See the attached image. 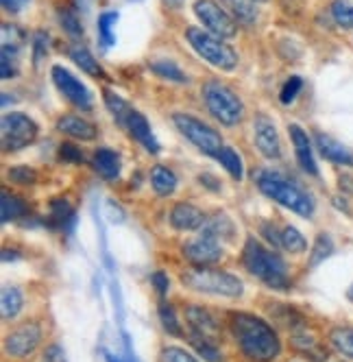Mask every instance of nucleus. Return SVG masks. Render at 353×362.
<instances>
[{
	"mask_svg": "<svg viewBox=\"0 0 353 362\" xmlns=\"http://www.w3.org/2000/svg\"><path fill=\"white\" fill-rule=\"evenodd\" d=\"M232 332L240 345L242 354L253 362H273L282 351V343L277 339L275 329L260 317L234 313L232 315Z\"/></svg>",
	"mask_w": 353,
	"mask_h": 362,
	"instance_id": "1",
	"label": "nucleus"
},
{
	"mask_svg": "<svg viewBox=\"0 0 353 362\" xmlns=\"http://www.w3.org/2000/svg\"><path fill=\"white\" fill-rule=\"evenodd\" d=\"M242 262H244L246 271L251 275H256L258 279H262L266 286L280 288V291L290 288L288 269H286V262L282 260V255L270 251V249H266L256 238H249L244 243Z\"/></svg>",
	"mask_w": 353,
	"mask_h": 362,
	"instance_id": "2",
	"label": "nucleus"
},
{
	"mask_svg": "<svg viewBox=\"0 0 353 362\" xmlns=\"http://www.w3.org/2000/svg\"><path fill=\"white\" fill-rule=\"evenodd\" d=\"M256 181H258V188L275 203L297 212L299 216L314 214V201L310 199V194L306 190H301L297 184H292L284 175L273 173V170H260L256 175Z\"/></svg>",
	"mask_w": 353,
	"mask_h": 362,
	"instance_id": "3",
	"label": "nucleus"
},
{
	"mask_svg": "<svg viewBox=\"0 0 353 362\" xmlns=\"http://www.w3.org/2000/svg\"><path fill=\"white\" fill-rule=\"evenodd\" d=\"M181 281L196 293H208V295H218V297H240L244 291L242 281L236 275L216 271V269H205V267L186 271L181 275Z\"/></svg>",
	"mask_w": 353,
	"mask_h": 362,
	"instance_id": "4",
	"label": "nucleus"
},
{
	"mask_svg": "<svg viewBox=\"0 0 353 362\" xmlns=\"http://www.w3.org/2000/svg\"><path fill=\"white\" fill-rule=\"evenodd\" d=\"M201 94H203V100H205L210 114L218 122H222L227 127H234L242 120L244 105L229 86H225L220 81H208L203 86V90H201Z\"/></svg>",
	"mask_w": 353,
	"mask_h": 362,
	"instance_id": "5",
	"label": "nucleus"
},
{
	"mask_svg": "<svg viewBox=\"0 0 353 362\" xmlns=\"http://www.w3.org/2000/svg\"><path fill=\"white\" fill-rule=\"evenodd\" d=\"M186 37L190 42V46L196 50V53L203 57L208 64H212L214 68L220 70H234L238 66V55L232 46H227L225 42H220V37L212 35L210 31L190 27L186 31Z\"/></svg>",
	"mask_w": 353,
	"mask_h": 362,
	"instance_id": "6",
	"label": "nucleus"
},
{
	"mask_svg": "<svg viewBox=\"0 0 353 362\" xmlns=\"http://www.w3.org/2000/svg\"><path fill=\"white\" fill-rule=\"evenodd\" d=\"M172 122L174 127L179 129V134L186 136L201 153L205 155H218V151L222 148V138L218 132H214V129L210 124H205L203 120H198L190 114H174L172 116Z\"/></svg>",
	"mask_w": 353,
	"mask_h": 362,
	"instance_id": "7",
	"label": "nucleus"
},
{
	"mask_svg": "<svg viewBox=\"0 0 353 362\" xmlns=\"http://www.w3.org/2000/svg\"><path fill=\"white\" fill-rule=\"evenodd\" d=\"M194 13L205 24V29L220 40H229L238 33V22L232 18L229 11L214 3V0H196Z\"/></svg>",
	"mask_w": 353,
	"mask_h": 362,
	"instance_id": "8",
	"label": "nucleus"
},
{
	"mask_svg": "<svg viewBox=\"0 0 353 362\" xmlns=\"http://www.w3.org/2000/svg\"><path fill=\"white\" fill-rule=\"evenodd\" d=\"M0 136H3V148L5 151H18L29 146L37 138V124L24 114L11 112L3 116L0 122Z\"/></svg>",
	"mask_w": 353,
	"mask_h": 362,
	"instance_id": "9",
	"label": "nucleus"
},
{
	"mask_svg": "<svg viewBox=\"0 0 353 362\" xmlns=\"http://www.w3.org/2000/svg\"><path fill=\"white\" fill-rule=\"evenodd\" d=\"M40 341H42V327L35 321H27L7 334L5 349L13 358H27L37 349Z\"/></svg>",
	"mask_w": 353,
	"mask_h": 362,
	"instance_id": "10",
	"label": "nucleus"
},
{
	"mask_svg": "<svg viewBox=\"0 0 353 362\" xmlns=\"http://www.w3.org/2000/svg\"><path fill=\"white\" fill-rule=\"evenodd\" d=\"M50 74H53V81H55L57 90L72 103V105H77L79 110H90L92 107L90 90L70 70H66L64 66H53Z\"/></svg>",
	"mask_w": 353,
	"mask_h": 362,
	"instance_id": "11",
	"label": "nucleus"
},
{
	"mask_svg": "<svg viewBox=\"0 0 353 362\" xmlns=\"http://www.w3.org/2000/svg\"><path fill=\"white\" fill-rule=\"evenodd\" d=\"M184 255L194 267H210V264H216L222 257V243L201 231L198 238L184 245Z\"/></svg>",
	"mask_w": 353,
	"mask_h": 362,
	"instance_id": "12",
	"label": "nucleus"
},
{
	"mask_svg": "<svg viewBox=\"0 0 353 362\" xmlns=\"http://www.w3.org/2000/svg\"><path fill=\"white\" fill-rule=\"evenodd\" d=\"M253 138H256L258 151L264 158L277 160L282 155V142H280V136H277V127L268 116L260 114L253 120Z\"/></svg>",
	"mask_w": 353,
	"mask_h": 362,
	"instance_id": "13",
	"label": "nucleus"
},
{
	"mask_svg": "<svg viewBox=\"0 0 353 362\" xmlns=\"http://www.w3.org/2000/svg\"><path fill=\"white\" fill-rule=\"evenodd\" d=\"M186 319H188V325L192 329V334H198L203 336V339H210L216 343V336H218V323L214 319V315L210 310L201 308V305H190L186 310Z\"/></svg>",
	"mask_w": 353,
	"mask_h": 362,
	"instance_id": "14",
	"label": "nucleus"
},
{
	"mask_svg": "<svg viewBox=\"0 0 353 362\" xmlns=\"http://www.w3.org/2000/svg\"><path fill=\"white\" fill-rule=\"evenodd\" d=\"M170 223L179 231H194L205 225V214L190 203H176L170 210Z\"/></svg>",
	"mask_w": 353,
	"mask_h": 362,
	"instance_id": "15",
	"label": "nucleus"
},
{
	"mask_svg": "<svg viewBox=\"0 0 353 362\" xmlns=\"http://www.w3.org/2000/svg\"><path fill=\"white\" fill-rule=\"evenodd\" d=\"M129 129V134L148 151V153H160V142L157 138L153 136V132H150V124L148 120L138 112V110H131L129 112V118H127V124H124Z\"/></svg>",
	"mask_w": 353,
	"mask_h": 362,
	"instance_id": "16",
	"label": "nucleus"
},
{
	"mask_svg": "<svg viewBox=\"0 0 353 362\" xmlns=\"http://www.w3.org/2000/svg\"><path fill=\"white\" fill-rule=\"evenodd\" d=\"M290 138H292L294 153H297V160H299L301 168H304L306 173H310V175H318V166L314 162L312 144H310L308 134L299 124H290Z\"/></svg>",
	"mask_w": 353,
	"mask_h": 362,
	"instance_id": "17",
	"label": "nucleus"
},
{
	"mask_svg": "<svg viewBox=\"0 0 353 362\" xmlns=\"http://www.w3.org/2000/svg\"><path fill=\"white\" fill-rule=\"evenodd\" d=\"M314 140L325 160H330L332 164H340V166H353V153L347 146H342L338 140H334L327 134H316Z\"/></svg>",
	"mask_w": 353,
	"mask_h": 362,
	"instance_id": "18",
	"label": "nucleus"
},
{
	"mask_svg": "<svg viewBox=\"0 0 353 362\" xmlns=\"http://www.w3.org/2000/svg\"><path fill=\"white\" fill-rule=\"evenodd\" d=\"M57 129L74 140H94L96 138V127L79 116H64L57 122Z\"/></svg>",
	"mask_w": 353,
	"mask_h": 362,
	"instance_id": "19",
	"label": "nucleus"
},
{
	"mask_svg": "<svg viewBox=\"0 0 353 362\" xmlns=\"http://www.w3.org/2000/svg\"><path fill=\"white\" fill-rule=\"evenodd\" d=\"M74 221H77V214H74V208L66 199H55L50 203V227H57L66 231V234H72Z\"/></svg>",
	"mask_w": 353,
	"mask_h": 362,
	"instance_id": "20",
	"label": "nucleus"
},
{
	"mask_svg": "<svg viewBox=\"0 0 353 362\" xmlns=\"http://www.w3.org/2000/svg\"><path fill=\"white\" fill-rule=\"evenodd\" d=\"M222 5L232 13V18L244 24V27H251V24H256L258 20L256 0H222Z\"/></svg>",
	"mask_w": 353,
	"mask_h": 362,
	"instance_id": "21",
	"label": "nucleus"
},
{
	"mask_svg": "<svg viewBox=\"0 0 353 362\" xmlns=\"http://www.w3.org/2000/svg\"><path fill=\"white\" fill-rule=\"evenodd\" d=\"M92 164H94V170L105 179H116L120 175V158L109 148H98Z\"/></svg>",
	"mask_w": 353,
	"mask_h": 362,
	"instance_id": "22",
	"label": "nucleus"
},
{
	"mask_svg": "<svg viewBox=\"0 0 353 362\" xmlns=\"http://www.w3.org/2000/svg\"><path fill=\"white\" fill-rule=\"evenodd\" d=\"M70 59L77 64L83 72H88V74H92V76H105V72H103V68L98 66V62L92 57V53L90 50L83 46V44H74L72 48H70Z\"/></svg>",
	"mask_w": 353,
	"mask_h": 362,
	"instance_id": "23",
	"label": "nucleus"
},
{
	"mask_svg": "<svg viewBox=\"0 0 353 362\" xmlns=\"http://www.w3.org/2000/svg\"><path fill=\"white\" fill-rule=\"evenodd\" d=\"M150 184H153V190L162 197H168L174 192L176 188V177L172 170H168L166 166H155L153 173H150Z\"/></svg>",
	"mask_w": 353,
	"mask_h": 362,
	"instance_id": "24",
	"label": "nucleus"
},
{
	"mask_svg": "<svg viewBox=\"0 0 353 362\" xmlns=\"http://www.w3.org/2000/svg\"><path fill=\"white\" fill-rule=\"evenodd\" d=\"M292 343H294V347H297L299 351H304V354H308V356H314L316 362H321V360L327 358V351L318 345V341L314 339V336H308L306 329H297Z\"/></svg>",
	"mask_w": 353,
	"mask_h": 362,
	"instance_id": "25",
	"label": "nucleus"
},
{
	"mask_svg": "<svg viewBox=\"0 0 353 362\" xmlns=\"http://www.w3.org/2000/svg\"><path fill=\"white\" fill-rule=\"evenodd\" d=\"M0 214H3V223L22 218L24 214H27V203L16 194L3 192V199H0Z\"/></svg>",
	"mask_w": 353,
	"mask_h": 362,
	"instance_id": "26",
	"label": "nucleus"
},
{
	"mask_svg": "<svg viewBox=\"0 0 353 362\" xmlns=\"http://www.w3.org/2000/svg\"><path fill=\"white\" fill-rule=\"evenodd\" d=\"M22 303H24V297H22L20 288H16V286H5V288H3V301H0V308H3V319H5V321L16 319L18 313L22 310Z\"/></svg>",
	"mask_w": 353,
	"mask_h": 362,
	"instance_id": "27",
	"label": "nucleus"
},
{
	"mask_svg": "<svg viewBox=\"0 0 353 362\" xmlns=\"http://www.w3.org/2000/svg\"><path fill=\"white\" fill-rule=\"evenodd\" d=\"M203 234H210V236L218 238L220 243L222 240H232V236H234V225H232V221L227 218L225 214H218L212 221H205Z\"/></svg>",
	"mask_w": 353,
	"mask_h": 362,
	"instance_id": "28",
	"label": "nucleus"
},
{
	"mask_svg": "<svg viewBox=\"0 0 353 362\" xmlns=\"http://www.w3.org/2000/svg\"><path fill=\"white\" fill-rule=\"evenodd\" d=\"M150 70H153L157 76H162V79H168V81H174V83H186L188 81V76L184 74V70L170 59L153 62V64H150Z\"/></svg>",
	"mask_w": 353,
	"mask_h": 362,
	"instance_id": "29",
	"label": "nucleus"
},
{
	"mask_svg": "<svg viewBox=\"0 0 353 362\" xmlns=\"http://www.w3.org/2000/svg\"><path fill=\"white\" fill-rule=\"evenodd\" d=\"M330 341L342 356L353 360V327H334L330 332Z\"/></svg>",
	"mask_w": 353,
	"mask_h": 362,
	"instance_id": "30",
	"label": "nucleus"
},
{
	"mask_svg": "<svg viewBox=\"0 0 353 362\" xmlns=\"http://www.w3.org/2000/svg\"><path fill=\"white\" fill-rule=\"evenodd\" d=\"M116 20H118L116 11H105V13H100V18H98V40L105 48H112L116 44V37H114Z\"/></svg>",
	"mask_w": 353,
	"mask_h": 362,
	"instance_id": "31",
	"label": "nucleus"
},
{
	"mask_svg": "<svg viewBox=\"0 0 353 362\" xmlns=\"http://www.w3.org/2000/svg\"><path fill=\"white\" fill-rule=\"evenodd\" d=\"M216 160L229 170V175L236 179V181H240L242 179V160H240V155L232 148V146H222L220 151H218V155H216Z\"/></svg>",
	"mask_w": 353,
	"mask_h": 362,
	"instance_id": "32",
	"label": "nucleus"
},
{
	"mask_svg": "<svg viewBox=\"0 0 353 362\" xmlns=\"http://www.w3.org/2000/svg\"><path fill=\"white\" fill-rule=\"evenodd\" d=\"M105 105L109 107V112H112V116L124 127L127 124V118H129V112L133 110V107H129V103L127 100H122L118 94H114V92H105Z\"/></svg>",
	"mask_w": 353,
	"mask_h": 362,
	"instance_id": "33",
	"label": "nucleus"
},
{
	"mask_svg": "<svg viewBox=\"0 0 353 362\" xmlns=\"http://www.w3.org/2000/svg\"><path fill=\"white\" fill-rule=\"evenodd\" d=\"M190 343L196 347L198 354H203V358L208 362H222V354L216 349V343L210 341V339H203V336H198V334H192L190 332Z\"/></svg>",
	"mask_w": 353,
	"mask_h": 362,
	"instance_id": "34",
	"label": "nucleus"
},
{
	"mask_svg": "<svg viewBox=\"0 0 353 362\" xmlns=\"http://www.w3.org/2000/svg\"><path fill=\"white\" fill-rule=\"evenodd\" d=\"M282 247L288 249L290 253H301V251H306L308 243H306L304 234H301V231H299L297 227L288 225V227H284V231H282Z\"/></svg>",
	"mask_w": 353,
	"mask_h": 362,
	"instance_id": "35",
	"label": "nucleus"
},
{
	"mask_svg": "<svg viewBox=\"0 0 353 362\" xmlns=\"http://www.w3.org/2000/svg\"><path fill=\"white\" fill-rule=\"evenodd\" d=\"M334 251V243L327 234H318L316 236V243H314V249H312V257H310V267H318L323 260L332 255Z\"/></svg>",
	"mask_w": 353,
	"mask_h": 362,
	"instance_id": "36",
	"label": "nucleus"
},
{
	"mask_svg": "<svg viewBox=\"0 0 353 362\" xmlns=\"http://www.w3.org/2000/svg\"><path fill=\"white\" fill-rule=\"evenodd\" d=\"M332 16L338 27L351 29L353 27V5L349 0H334L332 3Z\"/></svg>",
	"mask_w": 353,
	"mask_h": 362,
	"instance_id": "37",
	"label": "nucleus"
},
{
	"mask_svg": "<svg viewBox=\"0 0 353 362\" xmlns=\"http://www.w3.org/2000/svg\"><path fill=\"white\" fill-rule=\"evenodd\" d=\"M160 321H162V327L172 334V336H181L184 329L179 325V321H176V315H174V308L168 305V303H162L160 305Z\"/></svg>",
	"mask_w": 353,
	"mask_h": 362,
	"instance_id": "38",
	"label": "nucleus"
},
{
	"mask_svg": "<svg viewBox=\"0 0 353 362\" xmlns=\"http://www.w3.org/2000/svg\"><path fill=\"white\" fill-rule=\"evenodd\" d=\"M59 22L66 33H70L72 37H81L83 35V27L81 22L77 18V13H74L72 9H59Z\"/></svg>",
	"mask_w": 353,
	"mask_h": 362,
	"instance_id": "39",
	"label": "nucleus"
},
{
	"mask_svg": "<svg viewBox=\"0 0 353 362\" xmlns=\"http://www.w3.org/2000/svg\"><path fill=\"white\" fill-rule=\"evenodd\" d=\"M0 66H3V79H13L18 72V50L3 46V59H0Z\"/></svg>",
	"mask_w": 353,
	"mask_h": 362,
	"instance_id": "40",
	"label": "nucleus"
},
{
	"mask_svg": "<svg viewBox=\"0 0 353 362\" xmlns=\"http://www.w3.org/2000/svg\"><path fill=\"white\" fill-rule=\"evenodd\" d=\"M9 179L16 181V184H22V186H31L37 181V173L29 166H16L9 170Z\"/></svg>",
	"mask_w": 353,
	"mask_h": 362,
	"instance_id": "41",
	"label": "nucleus"
},
{
	"mask_svg": "<svg viewBox=\"0 0 353 362\" xmlns=\"http://www.w3.org/2000/svg\"><path fill=\"white\" fill-rule=\"evenodd\" d=\"M301 88H304V81H301V76H290V79L284 83L282 96H280L284 105H290V103L297 98V94L301 92Z\"/></svg>",
	"mask_w": 353,
	"mask_h": 362,
	"instance_id": "42",
	"label": "nucleus"
},
{
	"mask_svg": "<svg viewBox=\"0 0 353 362\" xmlns=\"http://www.w3.org/2000/svg\"><path fill=\"white\" fill-rule=\"evenodd\" d=\"M162 362H198V360L181 347H166L162 351Z\"/></svg>",
	"mask_w": 353,
	"mask_h": 362,
	"instance_id": "43",
	"label": "nucleus"
},
{
	"mask_svg": "<svg viewBox=\"0 0 353 362\" xmlns=\"http://www.w3.org/2000/svg\"><path fill=\"white\" fill-rule=\"evenodd\" d=\"M59 155H61V160L68 162V164H81L83 162V153L77 146H74V144H70V142L61 144Z\"/></svg>",
	"mask_w": 353,
	"mask_h": 362,
	"instance_id": "44",
	"label": "nucleus"
},
{
	"mask_svg": "<svg viewBox=\"0 0 353 362\" xmlns=\"http://www.w3.org/2000/svg\"><path fill=\"white\" fill-rule=\"evenodd\" d=\"M46 50H48V35L35 33V40H33V62L35 64L42 62V57L46 55Z\"/></svg>",
	"mask_w": 353,
	"mask_h": 362,
	"instance_id": "45",
	"label": "nucleus"
},
{
	"mask_svg": "<svg viewBox=\"0 0 353 362\" xmlns=\"http://www.w3.org/2000/svg\"><path fill=\"white\" fill-rule=\"evenodd\" d=\"M150 281H153V286H155V291L164 297L166 293H168V288H170V281H168V277L162 273V271H157V273H153L150 275Z\"/></svg>",
	"mask_w": 353,
	"mask_h": 362,
	"instance_id": "46",
	"label": "nucleus"
},
{
	"mask_svg": "<svg viewBox=\"0 0 353 362\" xmlns=\"http://www.w3.org/2000/svg\"><path fill=\"white\" fill-rule=\"evenodd\" d=\"M42 362H66L64 349L59 345H50L42 356Z\"/></svg>",
	"mask_w": 353,
	"mask_h": 362,
	"instance_id": "47",
	"label": "nucleus"
},
{
	"mask_svg": "<svg viewBox=\"0 0 353 362\" xmlns=\"http://www.w3.org/2000/svg\"><path fill=\"white\" fill-rule=\"evenodd\" d=\"M262 231H264V236H266V240H268V243H273L275 247H282V234H277L275 225L264 223V225H262Z\"/></svg>",
	"mask_w": 353,
	"mask_h": 362,
	"instance_id": "48",
	"label": "nucleus"
},
{
	"mask_svg": "<svg viewBox=\"0 0 353 362\" xmlns=\"http://www.w3.org/2000/svg\"><path fill=\"white\" fill-rule=\"evenodd\" d=\"M0 3H3V9H5V11L18 13L24 5L29 3V0H0Z\"/></svg>",
	"mask_w": 353,
	"mask_h": 362,
	"instance_id": "49",
	"label": "nucleus"
},
{
	"mask_svg": "<svg viewBox=\"0 0 353 362\" xmlns=\"http://www.w3.org/2000/svg\"><path fill=\"white\" fill-rule=\"evenodd\" d=\"M198 181H201V184L210 186L212 190H218V188H220V184H214V177H210V175H201V177H198Z\"/></svg>",
	"mask_w": 353,
	"mask_h": 362,
	"instance_id": "50",
	"label": "nucleus"
},
{
	"mask_svg": "<svg viewBox=\"0 0 353 362\" xmlns=\"http://www.w3.org/2000/svg\"><path fill=\"white\" fill-rule=\"evenodd\" d=\"M103 354H105V360H107V362H136V358H127V360H122V358L114 356L112 351H103Z\"/></svg>",
	"mask_w": 353,
	"mask_h": 362,
	"instance_id": "51",
	"label": "nucleus"
},
{
	"mask_svg": "<svg viewBox=\"0 0 353 362\" xmlns=\"http://www.w3.org/2000/svg\"><path fill=\"white\" fill-rule=\"evenodd\" d=\"M351 177H340V188L342 190H349V192H353V184H351Z\"/></svg>",
	"mask_w": 353,
	"mask_h": 362,
	"instance_id": "52",
	"label": "nucleus"
},
{
	"mask_svg": "<svg viewBox=\"0 0 353 362\" xmlns=\"http://www.w3.org/2000/svg\"><path fill=\"white\" fill-rule=\"evenodd\" d=\"M166 3H168L170 7H181V5H184V0H166Z\"/></svg>",
	"mask_w": 353,
	"mask_h": 362,
	"instance_id": "53",
	"label": "nucleus"
},
{
	"mask_svg": "<svg viewBox=\"0 0 353 362\" xmlns=\"http://www.w3.org/2000/svg\"><path fill=\"white\" fill-rule=\"evenodd\" d=\"M347 297H349V301H353V284H351V288L347 291Z\"/></svg>",
	"mask_w": 353,
	"mask_h": 362,
	"instance_id": "54",
	"label": "nucleus"
}]
</instances>
